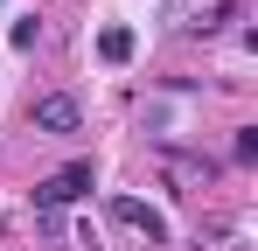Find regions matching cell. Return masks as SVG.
<instances>
[{
    "instance_id": "cell-2",
    "label": "cell",
    "mask_w": 258,
    "mask_h": 251,
    "mask_svg": "<svg viewBox=\"0 0 258 251\" xmlns=\"http://www.w3.org/2000/svg\"><path fill=\"white\" fill-rule=\"evenodd\" d=\"M28 126H35L42 140H77V133H84V105H77L70 91H42V98L28 105Z\"/></svg>"
},
{
    "instance_id": "cell-3",
    "label": "cell",
    "mask_w": 258,
    "mask_h": 251,
    "mask_svg": "<svg viewBox=\"0 0 258 251\" xmlns=\"http://www.w3.org/2000/svg\"><path fill=\"white\" fill-rule=\"evenodd\" d=\"M105 216H112V223H126V230H147L154 244H168V216H161L154 203H140V196H112Z\"/></svg>"
},
{
    "instance_id": "cell-7",
    "label": "cell",
    "mask_w": 258,
    "mask_h": 251,
    "mask_svg": "<svg viewBox=\"0 0 258 251\" xmlns=\"http://www.w3.org/2000/svg\"><path fill=\"white\" fill-rule=\"evenodd\" d=\"M35 35H42V21H35V14H21V21L7 28V42H14V49H35Z\"/></svg>"
},
{
    "instance_id": "cell-5",
    "label": "cell",
    "mask_w": 258,
    "mask_h": 251,
    "mask_svg": "<svg viewBox=\"0 0 258 251\" xmlns=\"http://www.w3.org/2000/svg\"><path fill=\"white\" fill-rule=\"evenodd\" d=\"M98 56H105V63H133V28H119V21H112V28L98 35Z\"/></svg>"
},
{
    "instance_id": "cell-1",
    "label": "cell",
    "mask_w": 258,
    "mask_h": 251,
    "mask_svg": "<svg viewBox=\"0 0 258 251\" xmlns=\"http://www.w3.org/2000/svg\"><path fill=\"white\" fill-rule=\"evenodd\" d=\"M91 189H98V167H91V161H70V167H56V174H42V181H35V209H42V216H56V209L84 203Z\"/></svg>"
},
{
    "instance_id": "cell-6",
    "label": "cell",
    "mask_w": 258,
    "mask_h": 251,
    "mask_svg": "<svg viewBox=\"0 0 258 251\" xmlns=\"http://www.w3.org/2000/svg\"><path fill=\"white\" fill-rule=\"evenodd\" d=\"M230 161H237V167H251V161H258V126H237V140H230Z\"/></svg>"
},
{
    "instance_id": "cell-4",
    "label": "cell",
    "mask_w": 258,
    "mask_h": 251,
    "mask_svg": "<svg viewBox=\"0 0 258 251\" xmlns=\"http://www.w3.org/2000/svg\"><path fill=\"white\" fill-rule=\"evenodd\" d=\"M237 14H244V7H237V0H216L210 14H196V21H188V35H223V28H230V21H237Z\"/></svg>"
}]
</instances>
